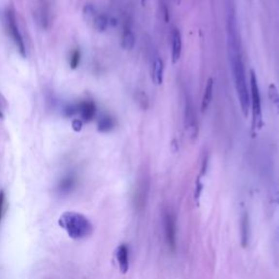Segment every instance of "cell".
<instances>
[{
	"mask_svg": "<svg viewBox=\"0 0 279 279\" xmlns=\"http://www.w3.org/2000/svg\"><path fill=\"white\" fill-rule=\"evenodd\" d=\"M227 52L231 70L234 87H236L239 104L245 117L249 116L250 110V92L246 74L245 64L241 54V39L239 34L237 16L233 8H229L227 12Z\"/></svg>",
	"mask_w": 279,
	"mask_h": 279,
	"instance_id": "1",
	"label": "cell"
},
{
	"mask_svg": "<svg viewBox=\"0 0 279 279\" xmlns=\"http://www.w3.org/2000/svg\"><path fill=\"white\" fill-rule=\"evenodd\" d=\"M58 224L73 240H82L93 233V224L85 215L77 212H65Z\"/></svg>",
	"mask_w": 279,
	"mask_h": 279,
	"instance_id": "2",
	"label": "cell"
},
{
	"mask_svg": "<svg viewBox=\"0 0 279 279\" xmlns=\"http://www.w3.org/2000/svg\"><path fill=\"white\" fill-rule=\"evenodd\" d=\"M250 105L252 110V128L253 130H260L263 127V110H262V100H261L260 86L256 78L255 72L251 70L250 72Z\"/></svg>",
	"mask_w": 279,
	"mask_h": 279,
	"instance_id": "3",
	"label": "cell"
},
{
	"mask_svg": "<svg viewBox=\"0 0 279 279\" xmlns=\"http://www.w3.org/2000/svg\"><path fill=\"white\" fill-rule=\"evenodd\" d=\"M162 224L166 246L169 251L175 252L177 250V242H178V223H177L176 213L169 207L163 211Z\"/></svg>",
	"mask_w": 279,
	"mask_h": 279,
	"instance_id": "4",
	"label": "cell"
},
{
	"mask_svg": "<svg viewBox=\"0 0 279 279\" xmlns=\"http://www.w3.org/2000/svg\"><path fill=\"white\" fill-rule=\"evenodd\" d=\"M184 127L189 138L192 141L197 139L198 135V120L197 115L196 113V107L191 99V97L187 95L185 97L184 106Z\"/></svg>",
	"mask_w": 279,
	"mask_h": 279,
	"instance_id": "5",
	"label": "cell"
},
{
	"mask_svg": "<svg viewBox=\"0 0 279 279\" xmlns=\"http://www.w3.org/2000/svg\"><path fill=\"white\" fill-rule=\"evenodd\" d=\"M6 24H7V29L9 31V33H10L12 41L15 42L17 50H19L20 52V55L23 57V58H25L26 57L25 43H24L23 36H22V34L20 32L19 25H17L16 16L11 9H9V10L6 12Z\"/></svg>",
	"mask_w": 279,
	"mask_h": 279,
	"instance_id": "6",
	"label": "cell"
},
{
	"mask_svg": "<svg viewBox=\"0 0 279 279\" xmlns=\"http://www.w3.org/2000/svg\"><path fill=\"white\" fill-rule=\"evenodd\" d=\"M148 192H149V180L146 178L145 176L140 178V181L136 184L135 191H134V209L136 211H143L146 206L148 198Z\"/></svg>",
	"mask_w": 279,
	"mask_h": 279,
	"instance_id": "7",
	"label": "cell"
},
{
	"mask_svg": "<svg viewBox=\"0 0 279 279\" xmlns=\"http://www.w3.org/2000/svg\"><path fill=\"white\" fill-rule=\"evenodd\" d=\"M115 256H116V261L120 272L123 274L128 273L130 268V249L128 245L122 243V245L119 246L116 249V252H115Z\"/></svg>",
	"mask_w": 279,
	"mask_h": 279,
	"instance_id": "8",
	"label": "cell"
},
{
	"mask_svg": "<svg viewBox=\"0 0 279 279\" xmlns=\"http://www.w3.org/2000/svg\"><path fill=\"white\" fill-rule=\"evenodd\" d=\"M182 54V38L178 29H175L171 33V61L176 65L181 58Z\"/></svg>",
	"mask_w": 279,
	"mask_h": 279,
	"instance_id": "9",
	"label": "cell"
},
{
	"mask_svg": "<svg viewBox=\"0 0 279 279\" xmlns=\"http://www.w3.org/2000/svg\"><path fill=\"white\" fill-rule=\"evenodd\" d=\"M240 218V234H241V245L246 246L250 243L251 237V225H250V216L249 213L246 210L242 212Z\"/></svg>",
	"mask_w": 279,
	"mask_h": 279,
	"instance_id": "10",
	"label": "cell"
},
{
	"mask_svg": "<svg viewBox=\"0 0 279 279\" xmlns=\"http://www.w3.org/2000/svg\"><path fill=\"white\" fill-rule=\"evenodd\" d=\"M75 185H77V176L73 174H69L60 180L57 190H58V193L60 196H68V194L73 191Z\"/></svg>",
	"mask_w": 279,
	"mask_h": 279,
	"instance_id": "11",
	"label": "cell"
},
{
	"mask_svg": "<svg viewBox=\"0 0 279 279\" xmlns=\"http://www.w3.org/2000/svg\"><path fill=\"white\" fill-rule=\"evenodd\" d=\"M213 95H214V80L210 78L207 80L206 85L204 88V93H203L202 103H201V112L204 114L206 110L209 109L210 105L213 100Z\"/></svg>",
	"mask_w": 279,
	"mask_h": 279,
	"instance_id": "12",
	"label": "cell"
},
{
	"mask_svg": "<svg viewBox=\"0 0 279 279\" xmlns=\"http://www.w3.org/2000/svg\"><path fill=\"white\" fill-rule=\"evenodd\" d=\"M79 114L81 115L83 121H91L96 115V106L93 101H82L79 104Z\"/></svg>",
	"mask_w": 279,
	"mask_h": 279,
	"instance_id": "13",
	"label": "cell"
},
{
	"mask_svg": "<svg viewBox=\"0 0 279 279\" xmlns=\"http://www.w3.org/2000/svg\"><path fill=\"white\" fill-rule=\"evenodd\" d=\"M150 78L156 85H161L164 81V64L161 58H155L152 63V70H150Z\"/></svg>",
	"mask_w": 279,
	"mask_h": 279,
	"instance_id": "14",
	"label": "cell"
},
{
	"mask_svg": "<svg viewBox=\"0 0 279 279\" xmlns=\"http://www.w3.org/2000/svg\"><path fill=\"white\" fill-rule=\"evenodd\" d=\"M121 46L123 49L127 50H132L135 46V35L130 26H126V28L123 29L121 36Z\"/></svg>",
	"mask_w": 279,
	"mask_h": 279,
	"instance_id": "15",
	"label": "cell"
},
{
	"mask_svg": "<svg viewBox=\"0 0 279 279\" xmlns=\"http://www.w3.org/2000/svg\"><path fill=\"white\" fill-rule=\"evenodd\" d=\"M115 125H116V122H115L113 117L103 116L98 120V123H97V129H98L99 132L106 133V132L112 131L115 128Z\"/></svg>",
	"mask_w": 279,
	"mask_h": 279,
	"instance_id": "16",
	"label": "cell"
},
{
	"mask_svg": "<svg viewBox=\"0 0 279 279\" xmlns=\"http://www.w3.org/2000/svg\"><path fill=\"white\" fill-rule=\"evenodd\" d=\"M92 24L93 26H94V29L96 31H98V32H105V31L108 29L109 20L107 16L103 15V13H98V15L96 16L95 20L93 21Z\"/></svg>",
	"mask_w": 279,
	"mask_h": 279,
	"instance_id": "17",
	"label": "cell"
},
{
	"mask_svg": "<svg viewBox=\"0 0 279 279\" xmlns=\"http://www.w3.org/2000/svg\"><path fill=\"white\" fill-rule=\"evenodd\" d=\"M268 97L273 105L274 109L277 114H279V92L275 84H269L268 86Z\"/></svg>",
	"mask_w": 279,
	"mask_h": 279,
	"instance_id": "18",
	"label": "cell"
},
{
	"mask_svg": "<svg viewBox=\"0 0 279 279\" xmlns=\"http://www.w3.org/2000/svg\"><path fill=\"white\" fill-rule=\"evenodd\" d=\"M98 15V12H97V9L95 8L94 4L92 3H86L85 6L83 8V17L84 20L88 23H93V21L95 20L96 16Z\"/></svg>",
	"mask_w": 279,
	"mask_h": 279,
	"instance_id": "19",
	"label": "cell"
},
{
	"mask_svg": "<svg viewBox=\"0 0 279 279\" xmlns=\"http://www.w3.org/2000/svg\"><path fill=\"white\" fill-rule=\"evenodd\" d=\"M80 61H81V52L79 49H75L72 51V54L70 56V68L71 69H77L80 65Z\"/></svg>",
	"mask_w": 279,
	"mask_h": 279,
	"instance_id": "20",
	"label": "cell"
},
{
	"mask_svg": "<svg viewBox=\"0 0 279 279\" xmlns=\"http://www.w3.org/2000/svg\"><path fill=\"white\" fill-rule=\"evenodd\" d=\"M135 98H136V101H138V104L140 105V107L142 109H143V110L148 109V95L145 94L144 92L136 93Z\"/></svg>",
	"mask_w": 279,
	"mask_h": 279,
	"instance_id": "21",
	"label": "cell"
},
{
	"mask_svg": "<svg viewBox=\"0 0 279 279\" xmlns=\"http://www.w3.org/2000/svg\"><path fill=\"white\" fill-rule=\"evenodd\" d=\"M4 209H6V194L3 191H0V223H1Z\"/></svg>",
	"mask_w": 279,
	"mask_h": 279,
	"instance_id": "22",
	"label": "cell"
},
{
	"mask_svg": "<svg viewBox=\"0 0 279 279\" xmlns=\"http://www.w3.org/2000/svg\"><path fill=\"white\" fill-rule=\"evenodd\" d=\"M82 121L80 120V119H75V120H73L72 122V128H73V130L75 132H79V131H81L82 130Z\"/></svg>",
	"mask_w": 279,
	"mask_h": 279,
	"instance_id": "23",
	"label": "cell"
},
{
	"mask_svg": "<svg viewBox=\"0 0 279 279\" xmlns=\"http://www.w3.org/2000/svg\"><path fill=\"white\" fill-rule=\"evenodd\" d=\"M3 117H4V115H3V112H2L1 105H0V119H3Z\"/></svg>",
	"mask_w": 279,
	"mask_h": 279,
	"instance_id": "24",
	"label": "cell"
},
{
	"mask_svg": "<svg viewBox=\"0 0 279 279\" xmlns=\"http://www.w3.org/2000/svg\"><path fill=\"white\" fill-rule=\"evenodd\" d=\"M172 1H174L177 6H179V4L181 3V1H182V0H172Z\"/></svg>",
	"mask_w": 279,
	"mask_h": 279,
	"instance_id": "25",
	"label": "cell"
}]
</instances>
